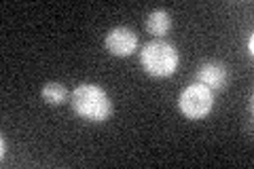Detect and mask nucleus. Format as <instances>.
<instances>
[{
  "label": "nucleus",
  "instance_id": "obj_7",
  "mask_svg": "<svg viewBox=\"0 0 254 169\" xmlns=\"http://www.w3.org/2000/svg\"><path fill=\"white\" fill-rule=\"evenodd\" d=\"M41 95H43V100L49 104V106H60V104L66 102L68 91H66V87H64L62 83H47L43 87Z\"/></svg>",
  "mask_w": 254,
  "mask_h": 169
},
{
  "label": "nucleus",
  "instance_id": "obj_2",
  "mask_svg": "<svg viewBox=\"0 0 254 169\" xmlns=\"http://www.w3.org/2000/svg\"><path fill=\"white\" fill-rule=\"evenodd\" d=\"M140 61L150 76L165 78L176 72L180 55L176 51V47H172L170 43H165V40H153V43L144 45Z\"/></svg>",
  "mask_w": 254,
  "mask_h": 169
},
{
  "label": "nucleus",
  "instance_id": "obj_8",
  "mask_svg": "<svg viewBox=\"0 0 254 169\" xmlns=\"http://www.w3.org/2000/svg\"><path fill=\"white\" fill-rule=\"evenodd\" d=\"M248 53H250V55L254 53V36H252V34L248 36Z\"/></svg>",
  "mask_w": 254,
  "mask_h": 169
},
{
  "label": "nucleus",
  "instance_id": "obj_1",
  "mask_svg": "<svg viewBox=\"0 0 254 169\" xmlns=\"http://www.w3.org/2000/svg\"><path fill=\"white\" fill-rule=\"evenodd\" d=\"M72 108L81 118L91 123H102L113 114V102L108 93L98 85H78L72 93Z\"/></svg>",
  "mask_w": 254,
  "mask_h": 169
},
{
  "label": "nucleus",
  "instance_id": "obj_4",
  "mask_svg": "<svg viewBox=\"0 0 254 169\" xmlns=\"http://www.w3.org/2000/svg\"><path fill=\"white\" fill-rule=\"evenodd\" d=\"M106 49L117 57H129L138 49V36L129 28H115L106 34Z\"/></svg>",
  "mask_w": 254,
  "mask_h": 169
},
{
  "label": "nucleus",
  "instance_id": "obj_5",
  "mask_svg": "<svg viewBox=\"0 0 254 169\" xmlns=\"http://www.w3.org/2000/svg\"><path fill=\"white\" fill-rule=\"evenodd\" d=\"M199 83L203 87H208L212 91L225 89V85L229 83V70L225 63L220 61H205L199 68Z\"/></svg>",
  "mask_w": 254,
  "mask_h": 169
},
{
  "label": "nucleus",
  "instance_id": "obj_6",
  "mask_svg": "<svg viewBox=\"0 0 254 169\" xmlns=\"http://www.w3.org/2000/svg\"><path fill=\"white\" fill-rule=\"evenodd\" d=\"M170 26H172V17H170V13L163 11V9H155L153 13L148 15V19H146V30H148L153 36H163V34H168Z\"/></svg>",
  "mask_w": 254,
  "mask_h": 169
},
{
  "label": "nucleus",
  "instance_id": "obj_3",
  "mask_svg": "<svg viewBox=\"0 0 254 169\" xmlns=\"http://www.w3.org/2000/svg\"><path fill=\"white\" fill-rule=\"evenodd\" d=\"M178 106H180L182 114L190 120L205 118L212 112V106H214V91L208 89V87H203L201 83L189 85L180 93Z\"/></svg>",
  "mask_w": 254,
  "mask_h": 169
}]
</instances>
